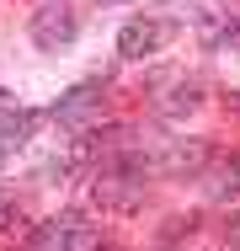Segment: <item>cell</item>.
Listing matches in <instances>:
<instances>
[{
	"mask_svg": "<svg viewBox=\"0 0 240 251\" xmlns=\"http://www.w3.org/2000/svg\"><path fill=\"white\" fill-rule=\"evenodd\" d=\"M224 241H230V246H240V214H230V225H224Z\"/></svg>",
	"mask_w": 240,
	"mask_h": 251,
	"instance_id": "6",
	"label": "cell"
},
{
	"mask_svg": "<svg viewBox=\"0 0 240 251\" xmlns=\"http://www.w3.org/2000/svg\"><path fill=\"white\" fill-rule=\"evenodd\" d=\"M219 43H224V49H230V43H240V22H230V27H224V38H219Z\"/></svg>",
	"mask_w": 240,
	"mask_h": 251,
	"instance_id": "7",
	"label": "cell"
},
{
	"mask_svg": "<svg viewBox=\"0 0 240 251\" xmlns=\"http://www.w3.org/2000/svg\"><path fill=\"white\" fill-rule=\"evenodd\" d=\"M101 97V86H75V91H70V97L59 101V107H53V118H59V123H75V118H80V112H86V107H91V101Z\"/></svg>",
	"mask_w": 240,
	"mask_h": 251,
	"instance_id": "4",
	"label": "cell"
},
{
	"mask_svg": "<svg viewBox=\"0 0 240 251\" xmlns=\"http://www.w3.org/2000/svg\"><path fill=\"white\" fill-rule=\"evenodd\" d=\"M166 38H171V22H160V16H134V22L118 32V49H123V59H149V53L166 49Z\"/></svg>",
	"mask_w": 240,
	"mask_h": 251,
	"instance_id": "2",
	"label": "cell"
},
{
	"mask_svg": "<svg viewBox=\"0 0 240 251\" xmlns=\"http://www.w3.org/2000/svg\"><path fill=\"white\" fill-rule=\"evenodd\" d=\"M224 176H230V182H219V193H240V160L224 171Z\"/></svg>",
	"mask_w": 240,
	"mask_h": 251,
	"instance_id": "5",
	"label": "cell"
},
{
	"mask_svg": "<svg viewBox=\"0 0 240 251\" xmlns=\"http://www.w3.org/2000/svg\"><path fill=\"white\" fill-rule=\"evenodd\" d=\"M80 246H86V219L80 214H53L27 235L22 251H80Z\"/></svg>",
	"mask_w": 240,
	"mask_h": 251,
	"instance_id": "1",
	"label": "cell"
},
{
	"mask_svg": "<svg viewBox=\"0 0 240 251\" xmlns=\"http://www.w3.org/2000/svg\"><path fill=\"white\" fill-rule=\"evenodd\" d=\"M75 32H80V16H75L64 0H53V5H43V11L32 16L38 49H64V43H75Z\"/></svg>",
	"mask_w": 240,
	"mask_h": 251,
	"instance_id": "3",
	"label": "cell"
},
{
	"mask_svg": "<svg viewBox=\"0 0 240 251\" xmlns=\"http://www.w3.org/2000/svg\"><path fill=\"white\" fill-rule=\"evenodd\" d=\"M96 251H118V246H96Z\"/></svg>",
	"mask_w": 240,
	"mask_h": 251,
	"instance_id": "8",
	"label": "cell"
}]
</instances>
